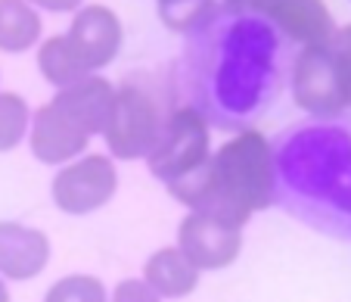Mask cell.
Wrapping results in <instances>:
<instances>
[{"label":"cell","mask_w":351,"mask_h":302,"mask_svg":"<svg viewBox=\"0 0 351 302\" xmlns=\"http://www.w3.org/2000/svg\"><path fill=\"white\" fill-rule=\"evenodd\" d=\"M32 125V109L25 97L16 91H0V153L16 150L28 135Z\"/></svg>","instance_id":"2e32d148"},{"label":"cell","mask_w":351,"mask_h":302,"mask_svg":"<svg viewBox=\"0 0 351 302\" xmlns=\"http://www.w3.org/2000/svg\"><path fill=\"white\" fill-rule=\"evenodd\" d=\"M34 10H47V13H78L84 0H28Z\"/></svg>","instance_id":"44dd1931"},{"label":"cell","mask_w":351,"mask_h":302,"mask_svg":"<svg viewBox=\"0 0 351 302\" xmlns=\"http://www.w3.org/2000/svg\"><path fill=\"white\" fill-rule=\"evenodd\" d=\"M165 187L190 212L245 228L255 212L277 202V153L258 128H243L196 172Z\"/></svg>","instance_id":"6da1fadb"},{"label":"cell","mask_w":351,"mask_h":302,"mask_svg":"<svg viewBox=\"0 0 351 302\" xmlns=\"http://www.w3.org/2000/svg\"><path fill=\"white\" fill-rule=\"evenodd\" d=\"M0 302H10V287L3 277H0Z\"/></svg>","instance_id":"603a6c76"},{"label":"cell","mask_w":351,"mask_h":302,"mask_svg":"<svg viewBox=\"0 0 351 302\" xmlns=\"http://www.w3.org/2000/svg\"><path fill=\"white\" fill-rule=\"evenodd\" d=\"M178 249L199 271H221L243 253V228L186 212L178 228Z\"/></svg>","instance_id":"ba28073f"},{"label":"cell","mask_w":351,"mask_h":302,"mask_svg":"<svg viewBox=\"0 0 351 302\" xmlns=\"http://www.w3.org/2000/svg\"><path fill=\"white\" fill-rule=\"evenodd\" d=\"M215 0H159V19L171 32H190L212 13Z\"/></svg>","instance_id":"ac0fdd59"},{"label":"cell","mask_w":351,"mask_h":302,"mask_svg":"<svg viewBox=\"0 0 351 302\" xmlns=\"http://www.w3.org/2000/svg\"><path fill=\"white\" fill-rule=\"evenodd\" d=\"M119 190V172L112 156L87 153L66 162L50 184L56 209L66 215H90L103 209Z\"/></svg>","instance_id":"5b68a950"},{"label":"cell","mask_w":351,"mask_h":302,"mask_svg":"<svg viewBox=\"0 0 351 302\" xmlns=\"http://www.w3.org/2000/svg\"><path fill=\"white\" fill-rule=\"evenodd\" d=\"M292 100L311 115L332 119L345 113V84L339 72L336 54L330 44L320 47H302L295 66H292Z\"/></svg>","instance_id":"8992f818"},{"label":"cell","mask_w":351,"mask_h":302,"mask_svg":"<svg viewBox=\"0 0 351 302\" xmlns=\"http://www.w3.org/2000/svg\"><path fill=\"white\" fill-rule=\"evenodd\" d=\"M44 22L28 0H0V50L25 54L40 40Z\"/></svg>","instance_id":"5bb4252c"},{"label":"cell","mask_w":351,"mask_h":302,"mask_svg":"<svg viewBox=\"0 0 351 302\" xmlns=\"http://www.w3.org/2000/svg\"><path fill=\"white\" fill-rule=\"evenodd\" d=\"M38 69H40V75H44V78L50 81L53 88H60V91L90 75L78 62V56L72 54L66 34H53V38H47L44 44H40V50H38Z\"/></svg>","instance_id":"9a60e30c"},{"label":"cell","mask_w":351,"mask_h":302,"mask_svg":"<svg viewBox=\"0 0 351 302\" xmlns=\"http://www.w3.org/2000/svg\"><path fill=\"white\" fill-rule=\"evenodd\" d=\"M87 143H90V135L72 115L62 113L53 100L32 113L28 147H32L38 162H44V165H66V162L78 159L81 153H87Z\"/></svg>","instance_id":"9c48e42d"},{"label":"cell","mask_w":351,"mask_h":302,"mask_svg":"<svg viewBox=\"0 0 351 302\" xmlns=\"http://www.w3.org/2000/svg\"><path fill=\"white\" fill-rule=\"evenodd\" d=\"M50 262V237L22 222H0V277L32 281Z\"/></svg>","instance_id":"30bf717a"},{"label":"cell","mask_w":351,"mask_h":302,"mask_svg":"<svg viewBox=\"0 0 351 302\" xmlns=\"http://www.w3.org/2000/svg\"><path fill=\"white\" fill-rule=\"evenodd\" d=\"M224 3H230L233 10H249V13H265L267 16L277 0H224Z\"/></svg>","instance_id":"7402d4cb"},{"label":"cell","mask_w":351,"mask_h":302,"mask_svg":"<svg viewBox=\"0 0 351 302\" xmlns=\"http://www.w3.org/2000/svg\"><path fill=\"white\" fill-rule=\"evenodd\" d=\"M267 16L289 38L302 40V47L330 44V38L336 34V22H332V13L326 10L324 0H277Z\"/></svg>","instance_id":"7c38bea8"},{"label":"cell","mask_w":351,"mask_h":302,"mask_svg":"<svg viewBox=\"0 0 351 302\" xmlns=\"http://www.w3.org/2000/svg\"><path fill=\"white\" fill-rule=\"evenodd\" d=\"M202 271L180 253L178 246L156 249L143 265V281L159 299H184L199 287Z\"/></svg>","instance_id":"4fadbf2b"},{"label":"cell","mask_w":351,"mask_h":302,"mask_svg":"<svg viewBox=\"0 0 351 302\" xmlns=\"http://www.w3.org/2000/svg\"><path fill=\"white\" fill-rule=\"evenodd\" d=\"M66 40L72 54L87 72H99L119 56L125 32H121V19L103 3H87L72 16V25L66 32Z\"/></svg>","instance_id":"52a82bcc"},{"label":"cell","mask_w":351,"mask_h":302,"mask_svg":"<svg viewBox=\"0 0 351 302\" xmlns=\"http://www.w3.org/2000/svg\"><path fill=\"white\" fill-rule=\"evenodd\" d=\"M336 131H324L326 150L302 153L292 143L289 153L277 159L283 175L286 200L298 215L324 224H342L351 215V143L339 137V150H332Z\"/></svg>","instance_id":"7a4b0ae2"},{"label":"cell","mask_w":351,"mask_h":302,"mask_svg":"<svg viewBox=\"0 0 351 302\" xmlns=\"http://www.w3.org/2000/svg\"><path fill=\"white\" fill-rule=\"evenodd\" d=\"M112 100H115V84L109 78H99V75H87V78L75 81L69 88L56 91L53 97L56 106L66 115H72L90 137L106 131Z\"/></svg>","instance_id":"8fae6325"},{"label":"cell","mask_w":351,"mask_h":302,"mask_svg":"<svg viewBox=\"0 0 351 302\" xmlns=\"http://www.w3.org/2000/svg\"><path fill=\"white\" fill-rule=\"evenodd\" d=\"M162 128V115L159 106L140 84H121L115 88V100H112V113H109V125L103 131L106 147L115 159H143L153 147L156 135Z\"/></svg>","instance_id":"277c9868"},{"label":"cell","mask_w":351,"mask_h":302,"mask_svg":"<svg viewBox=\"0 0 351 302\" xmlns=\"http://www.w3.org/2000/svg\"><path fill=\"white\" fill-rule=\"evenodd\" d=\"M109 302H162V299L149 287H146L143 277H128V281L115 283Z\"/></svg>","instance_id":"ffe728a7"},{"label":"cell","mask_w":351,"mask_h":302,"mask_svg":"<svg viewBox=\"0 0 351 302\" xmlns=\"http://www.w3.org/2000/svg\"><path fill=\"white\" fill-rule=\"evenodd\" d=\"M44 302H109V290L93 275H66L50 283Z\"/></svg>","instance_id":"e0dca14e"},{"label":"cell","mask_w":351,"mask_h":302,"mask_svg":"<svg viewBox=\"0 0 351 302\" xmlns=\"http://www.w3.org/2000/svg\"><path fill=\"white\" fill-rule=\"evenodd\" d=\"M330 47L336 54L339 72H342V84H345V103L351 106V25L336 28V34L330 38Z\"/></svg>","instance_id":"d6986e66"},{"label":"cell","mask_w":351,"mask_h":302,"mask_svg":"<svg viewBox=\"0 0 351 302\" xmlns=\"http://www.w3.org/2000/svg\"><path fill=\"white\" fill-rule=\"evenodd\" d=\"M208 147H212V131L206 115L196 106H178L162 119L159 135L143 159L149 175L159 178L162 184H174L212 156Z\"/></svg>","instance_id":"3957f363"}]
</instances>
